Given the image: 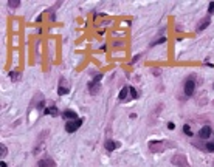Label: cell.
Here are the masks:
<instances>
[{
	"instance_id": "6da1fadb",
	"label": "cell",
	"mask_w": 214,
	"mask_h": 167,
	"mask_svg": "<svg viewBox=\"0 0 214 167\" xmlns=\"http://www.w3.org/2000/svg\"><path fill=\"white\" fill-rule=\"evenodd\" d=\"M197 76L196 74H189V76L183 81V93H185V98H191L196 91V87H197Z\"/></svg>"
},
{
	"instance_id": "7a4b0ae2",
	"label": "cell",
	"mask_w": 214,
	"mask_h": 167,
	"mask_svg": "<svg viewBox=\"0 0 214 167\" xmlns=\"http://www.w3.org/2000/svg\"><path fill=\"white\" fill-rule=\"evenodd\" d=\"M168 145H174V144H166L164 141H158V139H154V141H149V144H147V147L152 153H162L164 152V149L168 147Z\"/></svg>"
},
{
	"instance_id": "3957f363",
	"label": "cell",
	"mask_w": 214,
	"mask_h": 167,
	"mask_svg": "<svg viewBox=\"0 0 214 167\" xmlns=\"http://www.w3.org/2000/svg\"><path fill=\"white\" fill-rule=\"evenodd\" d=\"M171 162L174 166H177V167H191L188 164V158L183 155V153H177V155H174L172 156V160H171Z\"/></svg>"
},
{
	"instance_id": "277c9868",
	"label": "cell",
	"mask_w": 214,
	"mask_h": 167,
	"mask_svg": "<svg viewBox=\"0 0 214 167\" xmlns=\"http://www.w3.org/2000/svg\"><path fill=\"white\" fill-rule=\"evenodd\" d=\"M81 125H82V119L81 118H78L75 121H67V122H65V132H67V133H75Z\"/></svg>"
},
{
	"instance_id": "5b68a950",
	"label": "cell",
	"mask_w": 214,
	"mask_h": 167,
	"mask_svg": "<svg viewBox=\"0 0 214 167\" xmlns=\"http://www.w3.org/2000/svg\"><path fill=\"white\" fill-rule=\"evenodd\" d=\"M70 91V87H68V82L65 77H61L59 79V85H57V94L59 96H64V94H68Z\"/></svg>"
},
{
	"instance_id": "8992f818",
	"label": "cell",
	"mask_w": 214,
	"mask_h": 167,
	"mask_svg": "<svg viewBox=\"0 0 214 167\" xmlns=\"http://www.w3.org/2000/svg\"><path fill=\"white\" fill-rule=\"evenodd\" d=\"M209 23H211V16H207V17H203V19H200L199 22H197V26H196V31H203V30H207V28L209 26Z\"/></svg>"
},
{
	"instance_id": "52a82bcc",
	"label": "cell",
	"mask_w": 214,
	"mask_h": 167,
	"mask_svg": "<svg viewBox=\"0 0 214 167\" xmlns=\"http://www.w3.org/2000/svg\"><path fill=\"white\" fill-rule=\"evenodd\" d=\"M48 133L47 132H44V133H40V136L37 138V144L34 145V149H33V153L34 155H37V153H40V150H42L44 147V143H45V139H44V136H47Z\"/></svg>"
},
{
	"instance_id": "ba28073f",
	"label": "cell",
	"mask_w": 214,
	"mask_h": 167,
	"mask_svg": "<svg viewBox=\"0 0 214 167\" xmlns=\"http://www.w3.org/2000/svg\"><path fill=\"white\" fill-rule=\"evenodd\" d=\"M211 133H213V128L209 127V125H203V127L197 132V136H199L200 139H207V138H209Z\"/></svg>"
},
{
	"instance_id": "9c48e42d",
	"label": "cell",
	"mask_w": 214,
	"mask_h": 167,
	"mask_svg": "<svg viewBox=\"0 0 214 167\" xmlns=\"http://www.w3.org/2000/svg\"><path fill=\"white\" fill-rule=\"evenodd\" d=\"M120 143H117V141H113V139H107L106 143H104V149L107 150V152H113V150H117L118 147H120Z\"/></svg>"
},
{
	"instance_id": "30bf717a",
	"label": "cell",
	"mask_w": 214,
	"mask_h": 167,
	"mask_svg": "<svg viewBox=\"0 0 214 167\" xmlns=\"http://www.w3.org/2000/svg\"><path fill=\"white\" fill-rule=\"evenodd\" d=\"M37 167H56V162L55 160H51V158H42V160H39L37 162Z\"/></svg>"
},
{
	"instance_id": "8fae6325",
	"label": "cell",
	"mask_w": 214,
	"mask_h": 167,
	"mask_svg": "<svg viewBox=\"0 0 214 167\" xmlns=\"http://www.w3.org/2000/svg\"><path fill=\"white\" fill-rule=\"evenodd\" d=\"M87 88H89V91H90V94H98L101 91V85L98 82H93V81H90L89 84H87Z\"/></svg>"
},
{
	"instance_id": "7c38bea8",
	"label": "cell",
	"mask_w": 214,
	"mask_h": 167,
	"mask_svg": "<svg viewBox=\"0 0 214 167\" xmlns=\"http://www.w3.org/2000/svg\"><path fill=\"white\" fill-rule=\"evenodd\" d=\"M61 116H62L65 121H75V119H78V113H76V111H73V110H65Z\"/></svg>"
},
{
	"instance_id": "4fadbf2b",
	"label": "cell",
	"mask_w": 214,
	"mask_h": 167,
	"mask_svg": "<svg viewBox=\"0 0 214 167\" xmlns=\"http://www.w3.org/2000/svg\"><path fill=\"white\" fill-rule=\"evenodd\" d=\"M44 113H45V115H50V116H59V115H61V113H59V110H57V107H56V105H53V104L45 108Z\"/></svg>"
},
{
	"instance_id": "5bb4252c",
	"label": "cell",
	"mask_w": 214,
	"mask_h": 167,
	"mask_svg": "<svg viewBox=\"0 0 214 167\" xmlns=\"http://www.w3.org/2000/svg\"><path fill=\"white\" fill-rule=\"evenodd\" d=\"M127 93H130V87H123V90L120 91V94H118V99H120V101H126Z\"/></svg>"
},
{
	"instance_id": "9a60e30c",
	"label": "cell",
	"mask_w": 214,
	"mask_h": 167,
	"mask_svg": "<svg viewBox=\"0 0 214 167\" xmlns=\"http://www.w3.org/2000/svg\"><path fill=\"white\" fill-rule=\"evenodd\" d=\"M10 79L11 81H14V82H17V81H20V73L19 71H10Z\"/></svg>"
},
{
	"instance_id": "2e32d148",
	"label": "cell",
	"mask_w": 214,
	"mask_h": 167,
	"mask_svg": "<svg viewBox=\"0 0 214 167\" xmlns=\"http://www.w3.org/2000/svg\"><path fill=\"white\" fill-rule=\"evenodd\" d=\"M166 42V37H160V39H157V40H154V42H151V47H155V45H158V43H164Z\"/></svg>"
},
{
	"instance_id": "e0dca14e",
	"label": "cell",
	"mask_w": 214,
	"mask_h": 167,
	"mask_svg": "<svg viewBox=\"0 0 214 167\" xmlns=\"http://www.w3.org/2000/svg\"><path fill=\"white\" fill-rule=\"evenodd\" d=\"M183 133H185V135H186V136H192L191 127H189L188 124H185V125H183Z\"/></svg>"
},
{
	"instance_id": "ac0fdd59",
	"label": "cell",
	"mask_w": 214,
	"mask_h": 167,
	"mask_svg": "<svg viewBox=\"0 0 214 167\" xmlns=\"http://www.w3.org/2000/svg\"><path fill=\"white\" fill-rule=\"evenodd\" d=\"M8 5H10V8H17L20 5V0H10Z\"/></svg>"
},
{
	"instance_id": "d6986e66",
	"label": "cell",
	"mask_w": 214,
	"mask_h": 167,
	"mask_svg": "<svg viewBox=\"0 0 214 167\" xmlns=\"http://www.w3.org/2000/svg\"><path fill=\"white\" fill-rule=\"evenodd\" d=\"M0 150H2V152H0V155H2V158H3V156H6V153H8V149H6V145H5V144H2V145H0Z\"/></svg>"
},
{
	"instance_id": "ffe728a7",
	"label": "cell",
	"mask_w": 214,
	"mask_h": 167,
	"mask_svg": "<svg viewBox=\"0 0 214 167\" xmlns=\"http://www.w3.org/2000/svg\"><path fill=\"white\" fill-rule=\"evenodd\" d=\"M214 14V2H209L208 5V16H213Z\"/></svg>"
},
{
	"instance_id": "44dd1931",
	"label": "cell",
	"mask_w": 214,
	"mask_h": 167,
	"mask_svg": "<svg viewBox=\"0 0 214 167\" xmlns=\"http://www.w3.org/2000/svg\"><path fill=\"white\" fill-rule=\"evenodd\" d=\"M130 94H132V99H137L138 98V91L135 87H130Z\"/></svg>"
},
{
	"instance_id": "7402d4cb",
	"label": "cell",
	"mask_w": 214,
	"mask_h": 167,
	"mask_svg": "<svg viewBox=\"0 0 214 167\" xmlns=\"http://www.w3.org/2000/svg\"><path fill=\"white\" fill-rule=\"evenodd\" d=\"M207 150H208V152H214V141L207 143Z\"/></svg>"
},
{
	"instance_id": "603a6c76",
	"label": "cell",
	"mask_w": 214,
	"mask_h": 167,
	"mask_svg": "<svg viewBox=\"0 0 214 167\" xmlns=\"http://www.w3.org/2000/svg\"><path fill=\"white\" fill-rule=\"evenodd\" d=\"M152 73H154L155 76H160V74H162V70H158V68H154V70H152Z\"/></svg>"
},
{
	"instance_id": "cb8c5ba5",
	"label": "cell",
	"mask_w": 214,
	"mask_h": 167,
	"mask_svg": "<svg viewBox=\"0 0 214 167\" xmlns=\"http://www.w3.org/2000/svg\"><path fill=\"white\" fill-rule=\"evenodd\" d=\"M140 57H141V54H137V56H134V59H132V65H134L137 60H140Z\"/></svg>"
},
{
	"instance_id": "d4e9b609",
	"label": "cell",
	"mask_w": 214,
	"mask_h": 167,
	"mask_svg": "<svg viewBox=\"0 0 214 167\" xmlns=\"http://www.w3.org/2000/svg\"><path fill=\"white\" fill-rule=\"evenodd\" d=\"M168 128H169V130H174V128H175V124H174V122H168Z\"/></svg>"
},
{
	"instance_id": "484cf974",
	"label": "cell",
	"mask_w": 214,
	"mask_h": 167,
	"mask_svg": "<svg viewBox=\"0 0 214 167\" xmlns=\"http://www.w3.org/2000/svg\"><path fill=\"white\" fill-rule=\"evenodd\" d=\"M0 166H2V167H8V164H6L5 161H2V162H0Z\"/></svg>"
},
{
	"instance_id": "4316f807",
	"label": "cell",
	"mask_w": 214,
	"mask_h": 167,
	"mask_svg": "<svg viewBox=\"0 0 214 167\" xmlns=\"http://www.w3.org/2000/svg\"><path fill=\"white\" fill-rule=\"evenodd\" d=\"M213 88H214V85H213Z\"/></svg>"
}]
</instances>
